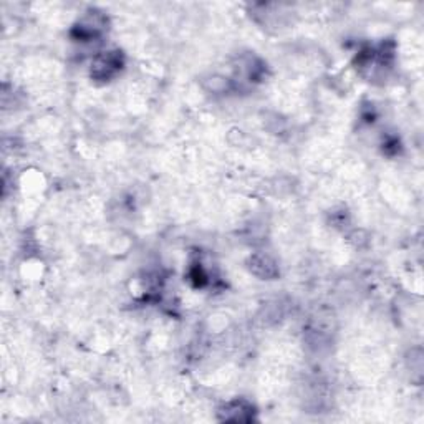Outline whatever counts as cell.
Masks as SVG:
<instances>
[{
    "label": "cell",
    "instance_id": "cell-1",
    "mask_svg": "<svg viewBox=\"0 0 424 424\" xmlns=\"http://www.w3.org/2000/svg\"><path fill=\"white\" fill-rule=\"evenodd\" d=\"M123 68V57L120 52H104L91 63V77L95 80H111Z\"/></svg>",
    "mask_w": 424,
    "mask_h": 424
},
{
    "label": "cell",
    "instance_id": "cell-2",
    "mask_svg": "<svg viewBox=\"0 0 424 424\" xmlns=\"http://www.w3.org/2000/svg\"><path fill=\"white\" fill-rule=\"evenodd\" d=\"M250 272L255 277H260L264 280H272L279 275V267L274 262V259L268 257L267 254H254L249 260Z\"/></svg>",
    "mask_w": 424,
    "mask_h": 424
},
{
    "label": "cell",
    "instance_id": "cell-3",
    "mask_svg": "<svg viewBox=\"0 0 424 424\" xmlns=\"http://www.w3.org/2000/svg\"><path fill=\"white\" fill-rule=\"evenodd\" d=\"M252 406L247 405L246 401H232L224 406L221 411L222 419L224 421H234V423H246L252 419Z\"/></svg>",
    "mask_w": 424,
    "mask_h": 424
}]
</instances>
